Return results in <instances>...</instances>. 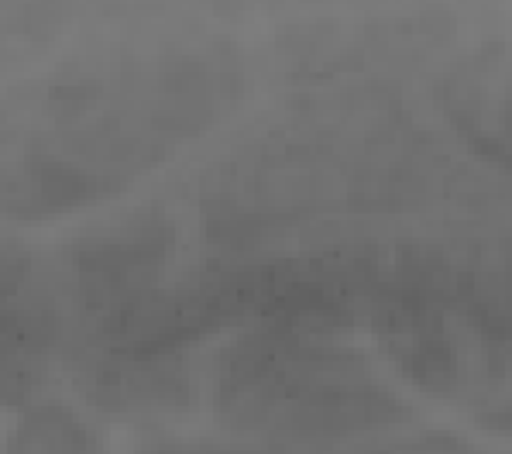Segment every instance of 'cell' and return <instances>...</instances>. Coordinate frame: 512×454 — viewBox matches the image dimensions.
Listing matches in <instances>:
<instances>
[{"label":"cell","mask_w":512,"mask_h":454,"mask_svg":"<svg viewBox=\"0 0 512 454\" xmlns=\"http://www.w3.org/2000/svg\"><path fill=\"white\" fill-rule=\"evenodd\" d=\"M172 252V231L165 224H131L104 238H93L80 245L76 269L80 286L93 307L110 313H135L141 310L145 286L155 279L162 258Z\"/></svg>","instance_id":"obj_1"},{"label":"cell","mask_w":512,"mask_h":454,"mask_svg":"<svg viewBox=\"0 0 512 454\" xmlns=\"http://www.w3.org/2000/svg\"><path fill=\"white\" fill-rule=\"evenodd\" d=\"M382 338L392 362L427 393H451L461 379V358L454 341L444 334V320L433 310L427 293L403 289L378 313Z\"/></svg>","instance_id":"obj_2"},{"label":"cell","mask_w":512,"mask_h":454,"mask_svg":"<svg viewBox=\"0 0 512 454\" xmlns=\"http://www.w3.org/2000/svg\"><path fill=\"white\" fill-rule=\"evenodd\" d=\"M7 454H100L97 437L62 406H35L11 434Z\"/></svg>","instance_id":"obj_3"}]
</instances>
